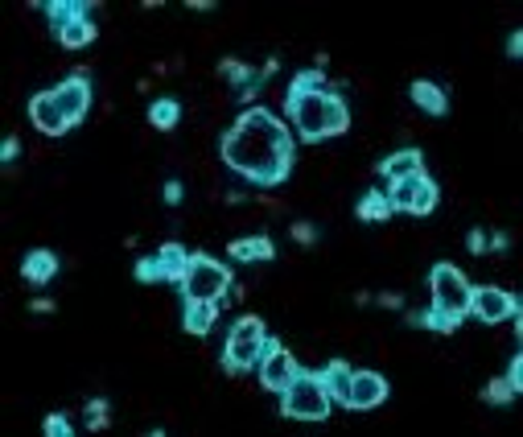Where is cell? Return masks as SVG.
<instances>
[{
    "label": "cell",
    "instance_id": "cell-28",
    "mask_svg": "<svg viewBox=\"0 0 523 437\" xmlns=\"http://www.w3.org/2000/svg\"><path fill=\"white\" fill-rule=\"evenodd\" d=\"M136 281H141V285H157V281H165V273H161V260L157 256L136 260Z\"/></svg>",
    "mask_w": 523,
    "mask_h": 437
},
{
    "label": "cell",
    "instance_id": "cell-30",
    "mask_svg": "<svg viewBox=\"0 0 523 437\" xmlns=\"http://www.w3.org/2000/svg\"><path fill=\"white\" fill-rule=\"evenodd\" d=\"M466 248H470L474 256H487V252H490L487 232H482V227H470V235H466Z\"/></svg>",
    "mask_w": 523,
    "mask_h": 437
},
{
    "label": "cell",
    "instance_id": "cell-29",
    "mask_svg": "<svg viewBox=\"0 0 523 437\" xmlns=\"http://www.w3.org/2000/svg\"><path fill=\"white\" fill-rule=\"evenodd\" d=\"M87 425H91V433H104V429H107V401H104V396L87 401Z\"/></svg>",
    "mask_w": 523,
    "mask_h": 437
},
{
    "label": "cell",
    "instance_id": "cell-26",
    "mask_svg": "<svg viewBox=\"0 0 523 437\" xmlns=\"http://www.w3.org/2000/svg\"><path fill=\"white\" fill-rule=\"evenodd\" d=\"M219 74H227V79L235 83V87H248V83L256 79L260 71H252L248 63H235V58H222V63H219Z\"/></svg>",
    "mask_w": 523,
    "mask_h": 437
},
{
    "label": "cell",
    "instance_id": "cell-2",
    "mask_svg": "<svg viewBox=\"0 0 523 437\" xmlns=\"http://www.w3.org/2000/svg\"><path fill=\"white\" fill-rule=\"evenodd\" d=\"M429 310L420 313H409V326H425V331H437V334H453L461 322L470 318V305H474V285L466 281L458 264L441 260L433 264L429 273Z\"/></svg>",
    "mask_w": 523,
    "mask_h": 437
},
{
    "label": "cell",
    "instance_id": "cell-24",
    "mask_svg": "<svg viewBox=\"0 0 523 437\" xmlns=\"http://www.w3.org/2000/svg\"><path fill=\"white\" fill-rule=\"evenodd\" d=\"M318 91H330L326 71H301L289 79V91H284V95H318Z\"/></svg>",
    "mask_w": 523,
    "mask_h": 437
},
{
    "label": "cell",
    "instance_id": "cell-12",
    "mask_svg": "<svg viewBox=\"0 0 523 437\" xmlns=\"http://www.w3.org/2000/svg\"><path fill=\"white\" fill-rule=\"evenodd\" d=\"M29 120H34V128L42 136H63L66 128H71V120L63 116V107H58L54 91H37V95L29 99Z\"/></svg>",
    "mask_w": 523,
    "mask_h": 437
},
{
    "label": "cell",
    "instance_id": "cell-22",
    "mask_svg": "<svg viewBox=\"0 0 523 437\" xmlns=\"http://www.w3.org/2000/svg\"><path fill=\"white\" fill-rule=\"evenodd\" d=\"M182 120V104L178 99H153L149 104V124L161 128V133H169V128H178Z\"/></svg>",
    "mask_w": 523,
    "mask_h": 437
},
{
    "label": "cell",
    "instance_id": "cell-37",
    "mask_svg": "<svg viewBox=\"0 0 523 437\" xmlns=\"http://www.w3.org/2000/svg\"><path fill=\"white\" fill-rule=\"evenodd\" d=\"M29 310H34V313H54V310H58V305H54L50 297H37V302L29 305Z\"/></svg>",
    "mask_w": 523,
    "mask_h": 437
},
{
    "label": "cell",
    "instance_id": "cell-6",
    "mask_svg": "<svg viewBox=\"0 0 523 437\" xmlns=\"http://www.w3.org/2000/svg\"><path fill=\"white\" fill-rule=\"evenodd\" d=\"M330 409H334V396H330L321 372H305V367L289 384V392L281 396V412L293 421H326Z\"/></svg>",
    "mask_w": 523,
    "mask_h": 437
},
{
    "label": "cell",
    "instance_id": "cell-17",
    "mask_svg": "<svg viewBox=\"0 0 523 437\" xmlns=\"http://www.w3.org/2000/svg\"><path fill=\"white\" fill-rule=\"evenodd\" d=\"M21 277H25L34 289L50 285V281L58 277V256H54V252H45V248L29 252V256L21 260Z\"/></svg>",
    "mask_w": 523,
    "mask_h": 437
},
{
    "label": "cell",
    "instance_id": "cell-21",
    "mask_svg": "<svg viewBox=\"0 0 523 437\" xmlns=\"http://www.w3.org/2000/svg\"><path fill=\"white\" fill-rule=\"evenodd\" d=\"M95 21H91V13H83V17H74L71 25L58 29V45H66V50H83V45L95 42Z\"/></svg>",
    "mask_w": 523,
    "mask_h": 437
},
{
    "label": "cell",
    "instance_id": "cell-7",
    "mask_svg": "<svg viewBox=\"0 0 523 437\" xmlns=\"http://www.w3.org/2000/svg\"><path fill=\"white\" fill-rule=\"evenodd\" d=\"M388 198H391V206H396V211L425 219V214L437 211V203H441V190H437V182L429 178V174H417V178H404V182H396V186H388Z\"/></svg>",
    "mask_w": 523,
    "mask_h": 437
},
{
    "label": "cell",
    "instance_id": "cell-3",
    "mask_svg": "<svg viewBox=\"0 0 523 437\" xmlns=\"http://www.w3.org/2000/svg\"><path fill=\"white\" fill-rule=\"evenodd\" d=\"M289 120L301 133V141H330L350 128V107L338 91H318V95H284Z\"/></svg>",
    "mask_w": 523,
    "mask_h": 437
},
{
    "label": "cell",
    "instance_id": "cell-32",
    "mask_svg": "<svg viewBox=\"0 0 523 437\" xmlns=\"http://www.w3.org/2000/svg\"><path fill=\"white\" fill-rule=\"evenodd\" d=\"M293 240L301 243V248H310V243L318 240V227H313V223H305V219H301V223H293Z\"/></svg>",
    "mask_w": 523,
    "mask_h": 437
},
{
    "label": "cell",
    "instance_id": "cell-36",
    "mask_svg": "<svg viewBox=\"0 0 523 437\" xmlns=\"http://www.w3.org/2000/svg\"><path fill=\"white\" fill-rule=\"evenodd\" d=\"M375 302H380L383 310H400V305H404V297H400V293H380Z\"/></svg>",
    "mask_w": 523,
    "mask_h": 437
},
{
    "label": "cell",
    "instance_id": "cell-38",
    "mask_svg": "<svg viewBox=\"0 0 523 437\" xmlns=\"http://www.w3.org/2000/svg\"><path fill=\"white\" fill-rule=\"evenodd\" d=\"M490 252H507V232H495V235H490Z\"/></svg>",
    "mask_w": 523,
    "mask_h": 437
},
{
    "label": "cell",
    "instance_id": "cell-27",
    "mask_svg": "<svg viewBox=\"0 0 523 437\" xmlns=\"http://www.w3.org/2000/svg\"><path fill=\"white\" fill-rule=\"evenodd\" d=\"M42 433L45 437H74V425L66 412H50V417L42 421Z\"/></svg>",
    "mask_w": 523,
    "mask_h": 437
},
{
    "label": "cell",
    "instance_id": "cell-31",
    "mask_svg": "<svg viewBox=\"0 0 523 437\" xmlns=\"http://www.w3.org/2000/svg\"><path fill=\"white\" fill-rule=\"evenodd\" d=\"M507 380H511V388L523 396V347H519V355L511 359V367H507Z\"/></svg>",
    "mask_w": 523,
    "mask_h": 437
},
{
    "label": "cell",
    "instance_id": "cell-20",
    "mask_svg": "<svg viewBox=\"0 0 523 437\" xmlns=\"http://www.w3.org/2000/svg\"><path fill=\"white\" fill-rule=\"evenodd\" d=\"M355 214H359V219H363V223H388L391 214H396V206H391L388 190H367V194L359 198Z\"/></svg>",
    "mask_w": 523,
    "mask_h": 437
},
{
    "label": "cell",
    "instance_id": "cell-19",
    "mask_svg": "<svg viewBox=\"0 0 523 437\" xmlns=\"http://www.w3.org/2000/svg\"><path fill=\"white\" fill-rule=\"evenodd\" d=\"M222 305L214 302H186V313H182V326H186V334H194V339H206V334L214 331V318H219Z\"/></svg>",
    "mask_w": 523,
    "mask_h": 437
},
{
    "label": "cell",
    "instance_id": "cell-18",
    "mask_svg": "<svg viewBox=\"0 0 523 437\" xmlns=\"http://www.w3.org/2000/svg\"><path fill=\"white\" fill-rule=\"evenodd\" d=\"M157 260H161V273H165L169 285H182V281H186V273H190V260H194V252H186L182 243H161Z\"/></svg>",
    "mask_w": 523,
    "mask_h": 437
},
{
    "label": "cell",
    "instance_id": "cell-39",
    "mask_svg": "<svg viewBox=\"0 0 523 437\" xmlns=\"http://www.w3.org/2000/svg\"><path fill=\"white\" fill-rule=\"evenodd\" d=\"M515 334H519V343H523V302H519V313H515Z\"/></svg>",
    "mask_w": 523,
    "mask_h": 437
},
{
    "label": "cell",
    "instance_id": "cell-10",
    "mask_svg": "<svg viewBox=\"0 0 523 437\" xmlns=\"http://www.w3.org/2000/svg\"><path fill=\"white\" fill-rule=\"evenodd\" d=\"M519 313V297L507 293L498 285H474V305H470V318L487 322V326H498V322L515 318Z\"/></svg>",
    "mask_w": 523,
    "mask_h": 437
},
{
    "label": "cell",
    "instance_id": "cell-14",
    "mask_svg": "<svg viewBox=\"0 0 523 437\" xmlns=\"http://www.w3.org/2000/svg\"><path fill=\"white\" fill-rule=\"evenodd\" d=\"M227 256L235 264H264V260L276 256V243L268 235H240V240L227 243Z\"/></svg>",
    "mask_w": 523,
    "mask_h": 437
},
{
    "label": "cell",
    "instance_id": "cell-5",
    "mask_svg": "<svg viewBox=\"0 0 523 437\" xmlns=\"http://www.w3.org/2000/svg\"><path fill=\"white\" fill-rule=\"evenodd\" d=\"M182 297L186 302H214V305H227V297L235 293V277H231V268L222 260L206 256V252H194L190 260V273L182 281Z\"/></svg>",
    "mask_w": 523,
    "mask_h": 437
},
{
    "label": "cell",
    "instance_id": "cell-34",
    "mask_svg": "<svg viewBox=\"0 0 523 437\" xmlns=\"http://www.w3.org/2000/svg\"><path fill=\"white\" fill-rule=\"evenodd\" d=\"M182 198H186V190H182V182H178V178H169V182H165V203H169V206H178Z\"/></svg>",
    "mask_w": 523,
    "mask_h": 437
},
{
    "label": "cell",
    "instance_id": "cell-15",
    "mask_svg": "<svg viewBox=\"0 0 523 437\" xmlns=\"http://www.w3.org/2000/svg\"><path fill=\"white\" fill-rule=\"evenodd\" d=\"M321 380H326L330 396H334V404H350V388H355V367L346 363V359H330L326 367H321Z\"/></svg>",
    "mask_w": 523,
    "mask_h": 437
},
{
    "label": "cell",
    "instance_id": "cell-23",
    "mask_svg": "<svg viewBox=\"0 0 523 437\" xmlns=\"http://www.w3.org/2000/svg\"><path fill=\"white\" fill-rule=\"evenodd\" d=\"M45 13H50V25H54V34L63 25H71L74 17H83V13H91L87 5H79V0H54V5H45Z\"/></svg>",
    "mask_w": 523,
    "mask_h": 437
},
{
    "label": "cell",
    "instance_id": "cell-8",
    "mask_svg": "<svg viewBox=\"0 0 523 437\" xmlns=\"http://www.w3.org/2000/svg\"><path fill=\"white\" fill-rule=\"evenodd\" d=\"M297 375H301V363L293 359V351L284 347L281 339H272V343H268L264 363H260V384H264L268 392L284 396V392H289V384L297 380Z\"/></svg>",
    "mask_w": 523,
    "mask_h": 437
},
{
    "label": "cell",
    "instance_id": "cell-40",
    "mask_svg": "<svg viewBox=\"0 0 523 437\" xmlns=\"http://www.w3.org/2000/svg\"><path fill=\"white\" fill-rule=\"evenodd\" d=\"M149 437H165V433H161V429H153V433H149Z\"/></svg>",
    "mask_w": 523,
    "mask_h": 437
},
{
    "label": "cell",
    "instance_id": "cell-11",
    "mask_svg": "<svg viewBox=\"0 0 523 437\" xmlns=\"http://www.w3.org/2000/svg\"><path fill=\"white\" fill-rule=\"evenodd\" d=\"M388 396H391L388 380H383L380 372H371V367H363V372H355V388H350V404H346V409L371 412V409H380Z\"/></svg>",
    "mask_w": 523,
    "mask_h": 437
},
{
    "label": "cell",
    "instance_id": "cell-25",
    "mask_svg": "<svg viewBox=\"0 0 523 437\" xmlns=\"http://www.w3.org/2000/svg\"><path fill=\"white\" fill-rule=\"evenodd\" d=\"M515 388H511V380H507V375H495V380H490L487 388H482V401L487 404H495V409H507V404L515 401Z\"/></svg>",
    "mask_w": 523,
    "mask_h": 437
},
{
    "label": "cell",
    "instance_id": "cell-9",
    "mask_svg": "<svg viewBox=\"0 0 523 437\" xmlns=\"http://www.w3.org/2000/svg\"><path fill=\"white\" fill-rule=\"evenodd\" d=\"M91 95H95V91H91V74H87V71L66 74V79L58 83V87H54V99H58V107H63V116L71 120V128L87 120Z\"/></svg>",
    "mask_w": 523,
    "mask_h": 437
},
{
    "label": "cell",
    "instance_id": "cell-33",
    "mask_svg": "<svg viewBox=\"0 0 523 437\" xmlns=\"http://www.w3.org/2000/svg\"><path fill=\"white\" fill-rule=\"evenodd\" d=\"M0 157H5V165H13V161L21 157V141H17V136H5V144H0Z\"/></svg>",
    "mask_w": 523,
    "mask_h": 437
},
{
    "label": "cell",
    "instance_id": "cell-13",
    "mask_svg": "<svg viewBox=\"0 0 523 437\" xmlns=\"http://www.w3.org/2000/svg\"><path fill=\"white\" fill-rule=\"evenodd\" d=\"M375 174L388 178V186H396V182H404V178H417V174H425V153L420 149H396L375 165Z\"/></svg>",
    "mask_w": 523,
    "mask_h": 437
},
{
    "label": "cell",
    "instance_id": "cell-1",
    "mask_svg": "<svg viewBox=\"0 0 523 437\" xmlns=\"http://www.w3.org/2000/svg\"><path fill=\"white\" fill-rule=\"evenodd\" d=\"M219 157H222V165L235 170L243 182H252V186H260V190H272L293 174L297 149H293L289 128H284L268 107L256 104V107H243L240 120L222 133Z\"/></svg>",
    "mask_w": 523,
    "mask_h": 437
},
{
    "label": "cell",
    "instance_id": "cell-4",
    "mask_svg": "<svg viewBox=\"0 0 523 437\" xmlns=\"http://www.w3.org/2000/svg\"><path fill=\"white\" fill-rule=\"evenodd\" d=\"M268 343H272V334H268L264 318L243 313V318H235L227 343H222V367H227L231 375L260 372V363H264V355H268Z\"/></svg>",
    "mask_w": 523,
    "mask_h": 437
},
{
    "label": "cell",
    "instance_id": "cell-16",
    "mask_svg": "<svg viewBox=\"0 0 523 437\" xmlns=\"http://www.w3.org/2000/svg\"><path fill=\"white\" fill-rule=\"evenodd\" d=\"M409 95H412V104H417L425 116H445V112H449V95H445V87H441V83H433V79H417L409 87Z\"/></svg>",
    "mask_w": 523,
    "mask_h": 437
},
{
    "label": "cell",
    "instance_id": "cell-35",
    "mask_svg": "<svg viewBox=\"0 0 523 437\" xmlns=\"http://www.w3.org/2000/svg\"><path fill=\"white\" fill-rule=\"evenodd\" d=\"M507 54H511V58H523V29H515V34L507 37Z\"/></svg>",
    "mask_w": 523,
    "mask_h": 437
}]
</instances>
